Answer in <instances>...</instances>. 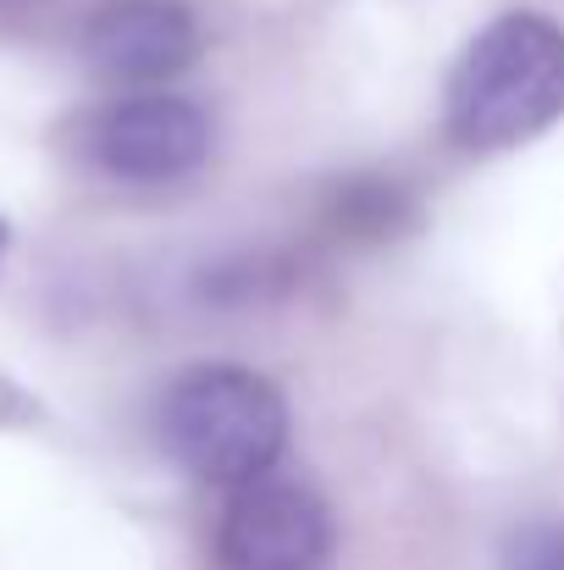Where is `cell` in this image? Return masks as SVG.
Masks as SVG:
<instances>
[{
    "label": "cell",
    "instance_id": "4",
    "mask_svg": "<svg viewBox=\"0 0 564 570\" xmlns=\"http://www.w3.org/2000/svg\"><path fill=\"white\" fill-rule=\"evenodd\" d=\"M333 549L338 527L327 499L288 476L232 488L216 521V570H327Z\"/></svg>",
    "mask_w": 564,
    "mask_h": 570
},
{
    "label": "cell",
    "instance_id": "8",
    "mask_svg": "<svg viewBox=\"0 0 564 570\" xmlns=\"http://www.w3.org/2000/svg\"><path fill=\"white\" fill-rule=\"evenodd\" d=\"M50 0H0V17H22V11H39Z\"/></svg>",
    "mask_w": 564,
    "mask_h": 570
},
{
    "label": "cell",
    "instance_id": "6",
    "mask_svg": "<svg viewBox=\"0 0 564 570\" xmlns=\"http://www.w3.org/2000/svg\"><path fill=\"white\" fill-rule=\"evenodd\" d=\"M409 222V194L393 178H349L333 194V227L349 238H387Z\"/></svg>",
    "mask_w": 564,
    "mask_h": 570
},
{
    "label": "cell",
    "instance_id": "7",
    "mask_svg": "<svg viewBox=\"0 0 564 570\" xmlns=\"http://www.w3.org/2000/svg\"><path fill=\"white\" fill-rule=\"evenodd\" d=\"M504 570H564V521L521 527L504 549Z\"/></svg>",
    "mask_w": 564,
    "mask_h": 570
},
{
    "label": "cell",
    "instance_id": "1",
    "mask_svg": "<svg viewBox=\"0 0 564 570\" xmlns=\"http://www.w3.org/2000/svg\"><path fill=\"white\" fill-rule=\"evenodd\" d=\"M564 117V28L537 11L493 17L448 72V134L509 150Z\"/></svg>",
    "mask_w": 564,
    "mask_h": 570
},
{
    "label": "cell",
    "instance_id": "5",
    "mask_svg": "<svg viewBox=\"0 0 564 570\" xmlns=\"http://www.w3.org/2000/svg\"><path fill=\"white\" fill-rule=\"evenodd\" d=\"M199 50V22L184 0H106L83 22V61L111 83H161Z\"/></svg>",
    "mask_w": 564,
    "mask_h": 570
},
{
    "label": "cell",
    "instance_id": "2",
    "mask_svg": "<svg viewBox=\"0 0 564 570\" xmlns=\"http://www.w3.org/2000/svg\"><path fill=\"white\" fill-rule=\"evenodd\" d=\"M161 443L188 476L232 493L271 476L288 443V404L249 366H194L161 399Z\"/></svg>",
    "mask_w": 564,
    "mask_h": 570
},
{
    "label": "cell",
    "instance_id": "3",
    "mask_svg": "<svg viewBox=\"0 0 564 570\" xmlns=\"http://www.w3.org/2000/svg\"><path fill=\"white\" fill-rule=\"evenodd\" d=\"M83 156L100 178L128 189H172L210 156V117L167 89L122 95L100 106L83 128Z\"/></svg>",
    "mask_w": 564,
    "mask_h": 570
},
{
    "label": "cell",
    "instance_id": "9",
    "mask_svg": "<svg viewBox=\"0 0 564 570\" xmlns=\"http://www.w3.org/2000/svg\"><path fill=\"white\" fill-rule=\"evenodd\" d=\"M0 255H6V222H0Z\"/></svg>",
    "mask_w": 564,
    "mask_h": 570
}]
</instances>
